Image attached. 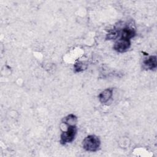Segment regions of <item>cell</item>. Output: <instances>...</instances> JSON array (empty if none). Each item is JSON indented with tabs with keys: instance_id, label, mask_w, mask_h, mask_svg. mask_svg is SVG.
<instances>
[{
	"instance_id": "6da1fadb",
	"label": "cell",
	"mask_w": 157,
	"mask_h": 157,
	"mask_svg": "<svg viewBox=\"0 0 157 157\" xmlns=\"http://www.w3.org/2000/svg\"><path fill=\"white\" fill-rule=\"evenodd\" d=\"M101 141L98 137L95 135L86 136L82 142L83 148L88 151H96L99 149Z\"/></svg>"
},
{
	"instance_id": "7a4b0ae2",
	"label": "cell",
	"mask_w": 157,
	"mask_h": 157,
	"mask_svg": "<svg viewBox=\"0 0 157 157\" xmlns=\"http://www.w3.org/2000/svg\"><path fill=\"white\" fill-rule=\"evenodd\" d=\"M77 128L76 125H69L67 129L63 131L60 136V143L62 145H65L67 143L72 142L76 136Z\"/></svg>"
},
{
	"instance_id": "3957f363",
	"label": "cell",
	"mask_w": 157,
	"mask_h": 157,
	"mask_svg": "<svg viewBox=\"0 0 157 157\" xmlns=\"http://www.w3.org/2000/svg\"><path fill=\"white\" fill-rule=\"evenodd\" d=\"M131 46V40L120 38L115 42L113 48L119 53H123L126 52Z\"/></svg>"
},
{
	"instance_id": "277c9868",
	"label": "cell",
	"mask_w": 157,
	"mask_h": 157,
	"mask_svg": "<svg viewBox=\"0 0 157 157\" xmlns=\"http://www.w3.org/2000/svg\"><path fill=\"white\" fill-rule=\"evenodd\" d=\"M120 38L131 40V39L133 38L136 36V31L134 28L127 26L122 29L121 31H120Z\"/></svg>"
},
{
	"instance_id": "5b68a950",
	"label": "cell",
	"mask_w": 157,
	"mask_h": 157,
	"mask_svg": "<svg viewBox=\"0 0 157 157\" xmlns=\"http://www.w3.org/2000/svg\"><path fill=\"white\" fill-rule=\"evenodd\" d=\"M157 66L156 56H150L143 61V67L146 70H153Z\"/></svg>"
},
{
	"instance_id": "8992f818",
	"label": "cell",
	"mask_w": 157,
	"mask_h": 157,
	"mask_svg": "<svg viewBox=\"0 0 157 157\" xmlns=\"http://www.w3.org/2000/svg\"><path fill=\"white\" fill-rule=\"evenodd\" d=\"M113 89L112 88H107L102 91L98 96L99 101L102 104H105L112 98L113 95Z\"/></svg>"
},
{
	"instance_id": "52a82bcc",
	"label": "cell",
	"mask_w": 157,
	"mask_h": 157,
	"mask_svg": "<svg viewBox=\"0 0 157 157\" xmlns=\"http://www.w3.org/2000/svg\"><path fill=\"white\" fill-rule=\"evenodd\" d=\"M77 121V118L72 113L68 115L62 120V123L67 126L69 125H76Z\"/></svg>"
},
{
	"instance_id": "ba28073f",
	"label": "cell",
	"mask_w": 157,
	"mask_h": 157,
	"mask_svg": "<svg viewBox=\"0 0 157 157\" xmlns=\"http://www.w3.org/2000/svg\"><path fill=\"white\" fill-rule=\"evenodd\" d=\"M86 67H87V65L82 61H78V62L75 63V64L74 66V69L75 72H80L86 69Z\"/></svg>"
}]
</instances>
